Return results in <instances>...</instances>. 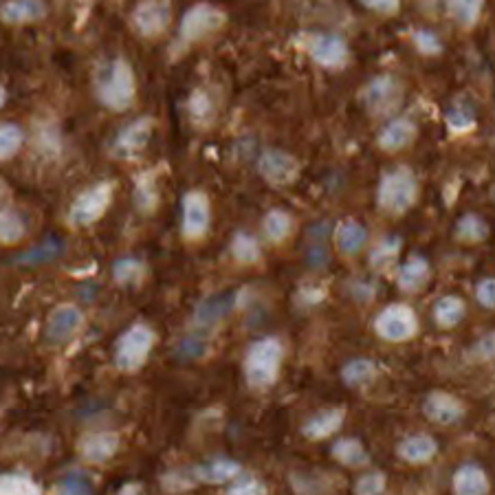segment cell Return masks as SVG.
I'll return each mask as SVG.
<instances>
[{
    "label": "cell",
    "instance_id": "4dcf8cb0",
    "mask_svg": "<svg viewBox=\"0 0 495 495\" xmlns=\"http://www.w3.org/2000/svg\"><path fill=\"white\" fill-rule=\"evenodd\" d=\"M377 377V363L372 359L359 357L348 361L346 366L341 368V381L350 388L366 386V383L375 381Z\"/></svg>",
    "mask_w": 495,
    "mask_h": 495
},
{
    "label": "cell",
    "instance_id": "b9f144b4",
    "mask_svg": "<svg viewBox=\"0 0 495 495\" xmlns=\"http://www.w3.org/2000/svg\"><path fill=\"white\" fill-rule=\"evenodd\" d=\"M24 133L16 124H3L0 128V159L9 161L18 154V150L23 148Z\"/></svg>",
    "mask_w": 495,
    "mask_h": 495
},
{
    "label": "cell",
    "instance_id": "3957f363",
    "mask_svg": "<svg viewBox=\"0 0 495 495\" xmlns=\"http://www.w3.org/2000/svg\"><path fill=\"white\" fill-rule=\"evenodd\" d=\"M418 199V181L406 165L386 172L377 190V205L386 214H406Z\"/></svg>",
    "mask_w": 495,
    "mask_h": 495
},
{
    "label": "cell",
    "instance_id": "ee69618b",
    "mask_svg": "<svg viewBox=\"0 0 495 495\" xmlns=\"http://www.w3.org/2000/svg\"><path fill=\"white\" fill-rule=\"evenodd\" d=\"M199 482L194 469H179V472H168L163 478H161V484L165 487L168 493H179L188 491V489L194 487Z\"/></svg>",
    "mask_w": 495,
    "mask_h": 495
},
{
    "label": "cell",
    "instance_id": "c3c4849f",
    "mask_svg": "<svg viewBox=\"0 0 495 495\" xmlns=\"http://www.w3.org/2000/svg\"><path fill=\"white\" fill-rule=\"evenodd\" d=\"M227 493L229 495H265L269 491H266V484L260 482L257 478H238V480H234V484H231L229 489H227Z\"/></svg>",
    "mask_w": 495,
    "mask_h": 495
},
{
    "label": "cell",
    "instance_id": "83f0119b",
    "mask_svg": "<svg viewBox=\"0 0 495 495\" xmlns=\"http://www.w3.org/2000/svg\"><path fill=\"white\" fill-rule=\"evenodd\" d=\"M148 276V266L139 257H119L113 265V277L119 286H139Z\"/></svg>",
    "mask_w": 495,
    "mask_h": 495
},
{
    "label": "cell",
    "instance_id": "d4e9b609",
    "mask_svg": "<svg viewBox=\"0 0 495 495\" xmlns=\"http://www.w3.org/2000/svg\"><path fill=\"white\" fill-rule=\"evenodd\" d=\"M194 472H196V478H199V482L225 484L229 482V480L238 478L242 467L240 462L231 461V458H214V461L194 467Z\"/></svg>",
    "mask_w": 495,
    "mask_h": 495
},
{
    "label": "cell",
    "instance_id": "f6af8a7d",
    "mask_svg": "<svg viewBox=\"0 0 495 495\" xmlns=\"http://www.w3.org/2000/svg\"><path fill=\"white\" fill-rule=\"evenodd\" d=\"M388 480L381 472H370L363 473L361 478L355 482V493L357 495H381L386 493Z\"/></svg>",
    "mask_w": 495,
    "mask_h": 495
},
{
    "label": "cell",
    "instance_id": "7bdbcfd3",
    "mask_svg": "<svg viewBox=\"0 0 495 495\" xmlns=\"http://www.w3.org/2000/svg\"><path fill=\"white\" fill-rule=\"evenodd\" d=\"M188 110L194 124H207V121L214 117L216 106L205 90H194L188 102Z\"/></svg>",
    "mask_w": 495,
    "mask_h": 495
},
{
    "label": "cell",
    "instance_id": "2e32d148",
    "mask_svg": "<svg viewBox=\"0 0 495 495\" xmlns=\"http://www.w3.org/2000/svg\"><path fill=\"white\" fill-rule=\"evenodd\" d=\"M423 414H425L429 421L436 423V425H456L464 414H467V407L453 394L434 390L423 401Z\"/></svg>",
    "mask_w": 495,
    "mask_h": 495
},
{
    "label": "cell",
    "instance_id": "cb8c5ba5",
    "mask_svg": "<svg viewBox=\"0 0 495 495\" xmlns=\"http://www.w3.org/2000/svg\"><path fill=\"white\" fill-rule=\"evenodd\" d=\"M368 229L355 219H348L337 225L335 245L343 256H357L366 247Z\"/></svg>",
    "mask_w": 495,
    "mask_h": 495
},
{
    "label": "cell",
    "instance_id": "4316f807",
    "mask_svg": "<svg viewBox=\"0 0 495 495\" xmlns=\"http://www.w3.org/2000/svg\"><path fill=\"white\" fill-rule=\"evenodd\" d=\"M159 185H156L154 172H144L135 183V205L141 214H154L159 207Z\"/></svg>",
    "mask_w": 495,
    "mask_h": 495
},
{
    "label": "cell",
    "instance_id": "d6986e66",
    "mask_svg": "<svg viewBox=\"0 0 495 495\" xmlns=\"http://www.w3.org/2000/svg\"><path fill=\"white\" fill-rule=\"evenodd\" d=\"M438 453V443L429 434H412L397 444V456L407 464H425Z\"/></svg>",
    "mask_w": 495,
    "mask_h": 495
},
{
    "label": "cell",
    "instance_id": "f907efd6",
    "mask_svg": "<svg viewBox=\"0 0 495 495\" xmlns=\"http://www.w3.org/2000/svg\"><path fill=\"white\" fill-rule=\"evenodd\" d=\"M370 12L381 14V16H394L401 9V0H359Z\"/></svg>",
    "mask_w": 495,
    "mask_h": 495
},
{
    "label": "cell",
    "instance_id": "836d02e7",
    "mask_svg": "<svg viewBox=\"0 0 495 495\" xmlns=\"http://www.w3.org/2000/svg\"><path fill=\"white\" fill-rule=\"evenodd\" d=\"M444 121H447V128L452 130L453 135H464L469 133V130L476 128V113H473V108L469 104L458 102L449 106Z\"/></svg>",
    "mask_w": 495,
    "mask_h": 495
},
{
    "label": "cell",
    "instance_id": "484cf974",
    "mask_svg": "<svg viewBox=\"0 0 495 495\" xmlns=\"http://www.w3.org/2000/svg\"><path fill=\"white\" fill-rule=\"evenodd\" d=\"M332 458L348 469H361L370 464V453L359 438H340L331 449Z\"/></svg>",
    "mask_w": 495,
    "mask_h": 495
},
{
    "label": "cell",
    "instance_id": "f546056e",
    "mask_svg": "<svg viewBox=\"0 0 495 495\" xmlns=\"http://www.w3.org/2000/svg\"><path fill=\"white\" fill-rule=\"evenodd\" d=\"M464 302L458 295H444L434 304V320L441 328H456L464 320Z\"/></svg>",
    "mask_w": 495,
    "mask_h": 495
},
{
    "label": "cell",
    "instance_id": "30bf717a",
    "mask_svg": "<svg viewBox=\"0 0 495 495\" xmlns=\"http://www.w3.org/2000/svg\"><path fill=\"white\" fill-rule=\"evenodd\" d=\"M257 172L274 188H286V185L295 183L300 176V161L285 150H265L257 159Z\"/></svg>",
    "mask_w": 495,
    "mask_h": 495
},
{
    "label": "cell",
    "instance_id": "1f68e13d",
    "mask_svg": "<svg viewBox=\"0 0 495 495\" xmlns=\"http://www.w3.org/2000/svg\"><path fill=\"white\" fill-rule=\"evenodd\" d=\"M456 238L467 245H478L489 238L487 220L480 219L478 214H464L456 222Z\"/></svg>",
    "mask_w": 495,
    "mask_h": 495
},
{
    "label": "cell",
    "instance_id": "7c38bea8",
    "mask_svg": "<svg viewBox=\"0 0 495 495\" xmlns=\"http://www.w3.org/2000/svg\"><path fill=\"white\" fill-rule=\"evenodd\" d=\"M172 20L170 5L165 0H141L133 9L130 24L144 38H156L168 29Z\"/></svg>",
    "mask_w": 495,
    "mask_h": 495
},
{
    "label": "cell",
    "instance_id": "74e56055",
    "mask_svg": "<svg viewBox=\"0 0 495 495\" xmlns=\"http://www.w3.org/2000/svg\"><path fill=\"white\" fill-rule=\"evenodd\" d=\"M291 484L295 489V493H332L335 491V480H332L328 473H322V476H308V473H293Z\"/></svg>",
    "mask_w": 495,
    "mask_h": 495
},
{
    "label": "cell",
    "instance_id": "ba28073f",
    "mask_svg": "<svg viewBox=\"0 0 495 495\" xmlns=\"http://www.w3.org/2000/svg\"><path fill=\"white\" fill-rule=\"evenodd\" d=\"M361 102L375 117H390L403 102V86L394 75H377L361 90Z\"/></svg>",
    "mask_w": 495,
    "mask_h": 495
},
{
    "label": "cell",
    "instance_id": "5bb4252c",
    "mask_svg": "<svg viewBox=\"0 0 495 495\" xmlns=\"http://www.w3.org/2000/svg\"><path fill=\"white\" fill-rule=\"evenodd\" d=\"M236 304V295L234 293H220V295H211L205 297L194 311V320H191V326H194V335L201 337H210L211 331L229 315V311Z\"/></svg>",
    "mask_w": 495,
    "mask_h": 495
},
{
    "label": "cell",
    "instance_id": "f1b7e54d",
    "mask_svg": "<svg viewBox=\"0 0 495 495\" xmlns=\"http://www.w3.org/2000/svg\"><path fill=\"white\" fill-rule=\"evenodd\" d=\"M443 5L453 23L461 24L462 29H472L480 20L484 0H443Z\"/></svg>",
    "mask_w": 495,
    "mask_h": 495
},
{
    "label": "cell",
    "instance_id": "e0dca14e",
    "mask_svg": "<svg viewBox=\"0 0 495 495\" xmlns=\"http://www.w3.org/2000/svg\"><path fill=\"white\" fill-rule=\"evenodd\" d=\"M119 449V434L117 432H93L79 438L78 453L84 462L90 464H106L113 461Z\"/></svg>",
    "mask_w": 495,
    "mask_h": 495
},
{
    "label": "cell",
    "instance_id": "d6a6232c",
    "mask_svg": "<svg viewBox=\"0 0 495 495\" xmlns=\"http://www.w3.org/2000/svg\"><path fill=\"white\" fill-rule=\"evenodd\" d=\"M262 229H265L266 240L274 242V245H280V242H285L291 236L293 219L286 211L271 210L265 216V220H262Z\"/></svg>",
    "mask_w": 495,
    "mask_h": 495
},
{
    "label": "cell",
    "instance_id": "681fc988",
    "mask_svg": "<svg viewBox=\"0 0 495 495\" xmlns=\"http://www.w3.org/2000/svg\"><path fill=\"white\" fill-rule=\"evenodd\" d=\"M476 300L484 308H495V277H484L478 282Z\"/></svg>",
    "mask_w": 495,
    "mask_h": 495
},
{
    "label": "cell",
    "instance_id": "bcb514c9",
    "mask_svg": "<svg viewBox=\"0 0 495 495\" xmlns=\"http://www.w3.org/2000/svg\"><path fill=\"white\" fill-rule=\"evenodd\" d=\"M467 355L472 361H478V363L495 361V331L480 337V340L469 348Z\"/></svg>",
    "mask_w": 495,
    "mask_h": 495
},
{
    "label": "cell",
    "instance_id": "9c48e42d",
    "mask_svg": "<svg viewBox=\"0 0 495 495\" xmlns=\"http://www.w3.org/2000/svg\"><path fill=\"white\" fill-rule=\"evenodd\" d=\"M302 47L311 55L313 62L324 69H343L350 60V49H348L346 40L337 33L308 32L302 35Z\"/></svg>",
    "mask_w": 495,
    "mask_h": 495
},
{
    "label": "cell",
    "instance_id": "8992f818",
    "mask_svg": "<svg viewBox=\"0 0 495 495\" xmlns=\"http://www.w3.org/2000/svg\"><path fill=\"white\" fill-rule=\"evenodd\" d=\"M372 328H375V332L381 340L390 343H403L410 341L412 337H416L418 317L412 306L397 302V304L386 306L378 313Z\"/></svg>",
    "mask_w": 495,
    "mask_h": 495
},
{
    "label": "cell",
    "instance_id": "52a82bcc",
    "mask_svg": "<svg viewBox=\"0 0 495 495\" xmlns=\"http://www.w3.org/2000/svg\"><path fill=\"white\" fill-rule=\"evenodd\" d=\"M113 190L115 183H104L93 185V188L84 190L82 194H78V199L70 203L69 210V225L73 227H89L93 222H98L108 210V205L113 203Z\"/></svg>",
    "mask_w": 495,
    "mask_h": 495
},
{
    "label": "cell",
    "instance_id": "f35d334b",
    "mask_svg": "<svg viewBox=\"0 0 495 495\" xmlns=\"http://www.w3.org/2000/svg\"><path fill=\"white\" fill-rule=\"evenodd\" d=\"M55 491L64 495H89L95 491V480L86 472H70L55 484Z\"/></svg>",
    "mask_w": 495,
    "mask_h": 495
},
{
    "label": "cell",
    "instance_id": "e575fe53",
    "mask_svg": "<svg viewBox=\"0 0 495 495\" xmlns=\"http://www.w3.org/2000/svg\"><path fill=\"white\" fill-rule=\"evenodd\" d=\"M0 493L3 495H38L42 487L29 478L27 473H3L0 478Z\"/></svg>",
    "mask_w": 495,
    "mask_h": 495
},
{
    "label": "cell",
    "instance_id": "7a4b0ae2",
    "mask_svg": "<svg viewBox=\"0 0 495 495\" xmlns=\"http://www.w3.org/2000/svg\"><path fill=\"white\" fill-rule=\"evenodd\" d=\"M137 82H135L133 67L126 60L115 58L98 79V98L106 108L113 113H124L135 102Z\"/></svg>",
    "mask_w": 495,
    "mask_h": 495
},
{
    "label": "cell",
    "instance_id": "d590c367",
    "mask_svg": "<svg viewBox=\"0 0 495 495\" xmlns=\"http://www.w3.org/2000/svg\"><path fill=\"white\" fill-rule=\"evenodd\" d=\"M231 256H234L240 265H256L262 257V251L254 236L238 231V234L231 238Z\"/></svg>",
    "mask_w": 495,
    "mask_h": 495
},
{
    "label": "cell",
    "instance_id": "603a6c76",
    "mask_svg": "<svg viewBox=\"0 0 495 495\" xmlns=\"http://www.w3.org/2000/svg\"><path fill=\"white\" fill-rule=\"evenodd\" d=\"M3 23L27 24L47 16V5L42 0H7L0 9Z\"/></svg>",
    "mask_w": 495,
    "mask_h": 495
},
{
    "label": "cell",
    "instance_id": "816d5d0a",
    "mask_svg": "<svg viewBox=\"0 0 495 495\" xmlns=\"http://www.w3.org/2000/svg\"><path fill=\"white\" fill-rule=\"evenodd\" d=\"M139 484H126V487L119 489V493H139Z\"/></svg>",
    "mask_w": 495,
    "mask_h": 495
},
{
    "label": "cell",
    "instance_id": "4fadbf2b",
    "mask_svg": "<svg viewBox=\"0 0 495 495\" xmlns=\"http://www.w3.org/2000/svg\"><path fill=\"white\" fill-rule=\"evenodd\" d=\"M84 326V315L75 304L55 306L49 315L47 326H44V340L51 346H62L73 340Z\"/></svg>",
    "mask_w": 495,
    "mask_h": 495
},
{
    "label": "cell",
    "instance_id": "5b68a950",
    "mask_svg": "<svg viewBox=\"0 0 495 495\" xmlns=\"http://www.w3.org/2000/svg\"><path fill=\"white\" fill-rule=\"evenodd\" d=\"M225 12L216 7V5L196 3L194 7H190L188 12L183 14V18H181L179 38H176V42L183 49L194 42H201L207 35L219 32L222 24H225Z\"/></svg>",
    "mask_w": 495,
    "mask_h": 495
},
{
    "label": "cell",
    "instance_id": "ab89813d",
    "mask_svg": "<svg viewBox=\"0 0 495 495\" xmlns=\"http://www.w3.org/2000/svg\"><path fill=\"white\" fill-rule=\"evenodd\" d=\"M64 245L60 240H47L42 242L40 247H33V249H29L27 254L18 256L16 262L18 265H42V262H51L58 256H62Z\"/></svg>",
    "mask_w": 495,
    "mask_h": 495
},
{
    "label": "cell",
    "instance_id": "44dd1931",
    "mask_svg": "<svg viewBox=\"0 0 495 495\" xmlns=\"http://www.w3.org/2000/svg\"><path fill=\"white\" fill-rule=\"evenodd\" d=\"M452 489L456 495H487L491 491V482H489L487 472L480 464L467 462L453 473Z\"/></svg>",
    "mask_w": 495,
    "mask_h": 495
},
{
    "label": "cell",
    "instance_id": "ac0fdd59",
    "mask_svg": "<svg viewBox=\"0 0 495 495\" xmlns=\"http://www.w3.org/2000/svg\"><path fill=\"white\" fill-rule=\"evenodd\" d=\"M416 124L407 117H394L383 126V130L378 133V148L386 150V153H398V150L407 148L414 139H416Z\"/></svg>",
    "mask_w": 495,
    "mask_h": 495
},
{
    "label": "cell",
    "instance_id": "60d3db41",
    "mask_svg": "<svg viewBox=\"0 0 495 495\" xmlns=\"http://www.w3.org/2000/svg\"><path fill=\"white\" fill-rule=\"evenodd\" d=\"M403 240L398 238V236H386V238H381L375 245V249L370 251V262L375 269H383V266H388L390 262L397 260L398 251H401Z\"/></svg>",
    "mask_w": 495,
    "mask_h": 495
},
{
    "label": "cell",
    "instance_id": "9a60e30c",
    "mask_svg": "<svg viewBox=\"0 0 495 495\" xmlns=\"http://www.w3.org/2000/svg\"><path fill=\"white\" fill-rule=\"evenodd\" d=\"M153 117H139L133 124L124 126L113 141V154L117 159H137L145 150V145H148L150 137H153Z\"/></svg>",
    "mask_w": 495,
    "mask_h": 495
},
{
    "label": "cell",
    "instance_id": "ffe728a7",
    "mask_svg": "<svg viewBox=\"0 0 495 495\" xmlns=\"http://www.w3.org/2000/svg\"><path fill=\"white\" fill-rule=\"evenodd\" d=\"M429 277H432V266H429L427 257L414 254L398 269L397 285L403 293H418L425 289Z\"/></svg>",
    "mask_w": 495,
    "mask_h": 495
},
{
    "label": "cell",
    "instance_id": "7402d4cb",
    "mask_svg": "<svg viewBox=\"0 0 495 495\" xmlns=\"http://www.w3.org/2000/svg\"><path fill=\"white\" fill-rule=\"evenodd\" d=\"M343 418H346V410L343 407H331V410L317 412L315 416H311L302 425V434H304L308 441H322V438H328L340 432Z\"/></svg>",
    "mask_w": 495,
    "mask_h": 495
},
{
    "label": "cell",
    "instance_id": "6da1fadb",
    "mask_svg": "<svg viewBox=\"0 0 495 495\" xmlns=\"http://www.w3.org/2000/svg\"><path fill=\"white\" fill-rule=\"evenodd\" d=\"M282 359H285V348L276 337H265V340L251 343L247 348L245 363H242L249 388L266 390V388L274 386L277 377H280Z\"/></svg>",
    "mask_w": 495,
    "mask_h": 495
},
{
    "label": "cell",
    "instance_id": "277c9868",
    "mask_svg": "<svg viewBox=\"0 0 495 495\" xmlns=\"http://www.w3.org/2000/svg\"><path fill=\"white\" fill-rule=\"evenodd\" d=\"M154 331L148 324H133L115 343V366L121 372H137L145 366L154 348Z\"/></svg>",
    "mask_w": 495,
    "mask_h": 495
},
{
    "label": "cell",
    "instance_id": "8fae6325",
    "mask_svg": "<svg viewBox=\"0 0 495 495\" xmlns=\"http://www.w3.org/2000/svg\"><path fill=\"white\" fill-rule=\"evenodd\" d=\"M211 205L205 191L190 190L183 196V222H181V234L185 240H201L210 231Z\"/></svg>",
    "mask_w": 495,
    "mask_h": 495
},
{
    "label": "cell",
    "instance_id": "7dc6e473",
    "mask_svg": "<svg viewBox=\"0 0 495 495\" xmlns=\"http://www.w3.org/2000/svg\"><path fill=\"white\" fill-rule=\"evenodd\" d=\"M414 47L418 49L423 55H438L443 51V42L436 33L429 32V29H416L412 33Z\"/></svg>",
    "mask_w": 495,
    "mask_h": 495
},
{
    "label": "cell",
    "instance_id": "8d00e7d4",
    "mask_svg": "<svg viewBox=\"0 0 495 495\" xmlns=\"http://www.w3.org/2000/svg\"><path fill=\"white\" fill-rule=\"evenodd\" d=\"M24 234H27V227H24V220L20 219L18 211L14 210H3V214H0V240H3V245H16L24 238Z\"/></svg>",
    "mask_w": 495,
    "mask_h": 495
}]
</instances>
